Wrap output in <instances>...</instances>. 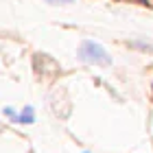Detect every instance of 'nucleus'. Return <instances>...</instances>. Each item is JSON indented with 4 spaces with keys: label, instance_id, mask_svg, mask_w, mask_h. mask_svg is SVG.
<instances>
[{
    "label": "nucleus",
    "instance_id": "4",
    "mask_svg": "<svg viewBox=\"0 0 153 153\" xmlns=\"http://www.w3.org/2000/svg\"><path fill=\"white\" fill-rule=\"evenodd\" d=\"M46 2H53V4H66V2H72V0H46Z\"/></svg>",
    "mask_w": 153,
    "mask_h": 153
},
{
    "label": "nucleus",
    "instance_id": "1",
    "mask_svg": "<svg viewBox=\"0 0 153 153\" xmlns=\"http://www.w3.org/2000/svg\"><path fill=\"white\" fill-rule=\"evenodd\" d=\"M79 59L83 64H94V66H112V57L94 39H83L79 46Z\"/></svg>",
    "mask_w": 153,
    "mask_h": 153
},
{
    "label": "nucleus",
    "instance_id": "2",
    "mask_svg": "<svg viewBox=\"0 0 153 153\" xmlns=\"http://www.w3.org/2000/svg\"><path fill=\"white\" fill-rule=\"evenodd\" d=\"M33 123H35V109L31 105L22 107L18 112V125H33Z\"/></svg>",
    "mask_w": 153,
    "mask_h": 153
},
{
    "label": "nucleus",
    "instance_id": "5",
    "mask_svg": "<svg viewBox=\"0 0 153 153\" xmlns=\"http://www.w3.org/2000/svg\"><path fill=\"white\" fill-rule=\"evenodd\" d=\"M83 153H90V151H83Z\"/></svg>",
    "mask_w": 153,
    "mask_h": 153
},
{
    "label": "nucleus",
    "instance_id": "3",
    "mask_svg": "<svg viewBox=\"0 0 153 153\" xmlns=\"http://www.w3.org/2000/svg\"><path fill=\"white\" fill-rule=\"evenodd\" d=\"M2 114L9 118L11 123H18V112H16V107H2Z\"/></svg>",
    "mask_w": 153,
    "mask_h": 153
}]
</instances>
